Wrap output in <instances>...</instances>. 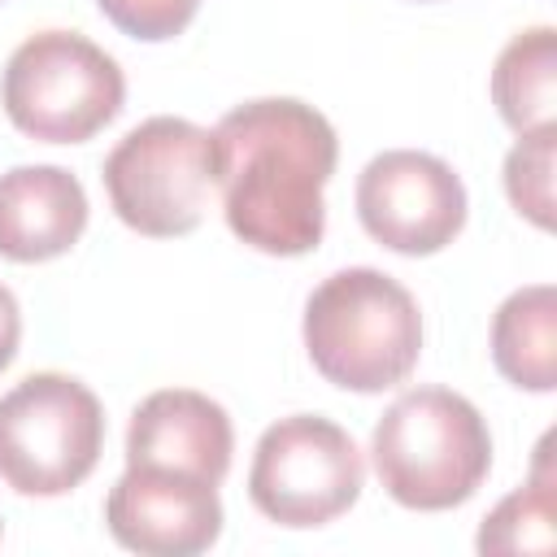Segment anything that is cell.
<instances>
[{
	"instance_id": "obj_6",
	"label": "cell",
	"mask_w": 557,
	"mask_h": 557,
	"mask_svg": "<svg viewBox=\"0 0 557 557\" xmlns=\"http://www.w3.org/2000/svg\"><path fill=\"white\" fill-rule=\"evenodd\" d=\"M104 191L113 213L148 235L174 239L200 226L218 178H213V131L187 117H148L126 131L104 157Z\"/></svg>"
},
{
	"instance_id": "obj_9",
	"label": "cell",
	"mask_w": 557,
	"mask_h": 557,
	"mask_svg": "<svg viewBox=\"0 0 557 557\" xmlns=\"http://www.w3.org/2000/svg\"><path fill=\"white\" fill-rule=\"evenodd\" d=\"M104 527L144 557H196L222 535L218 483L165 466H126L109 487Z\"/></svg>"
},
{
	"instance_id": "obj_4",
	"label": "cell",
	"mask_w": 557,
	"mask_h": 557,
	"mask_svg": "<svg viewBox=\"0 0 557 557\" xmlns=\"http://www.w3.org/2000/svg\"><path fill=\"white\" fill-rule=\"evenodd\" d=\"M126 100L122 65L78 30L22 39L0 74L9 122L44 144H83L104 131Z\"/></svg>"
},
{
	"instance_id": "obj_12",
	"label": "cell",
	"mask_w": 557,
	"mask_h": 557,
	"mask_svg": "<svg viewBox=\"0 0 557 557\" xmlns=\"http://www.w3.org/2000/svg\"><path fill=\"white\" fill-rule=\"evenodd\" d=\"M492 361L522 392L557 387V292L553 283L518 287L492 318Z\"/></svg>"
},
{
	"instance_id": "obj_13",
	"label": "cell",
	"mask_w": 557,
	"mask_h": 557,
	"mask_svg": "<svg viewBox=\"0 0 557 557\" xmlns=\"http://www.w3.org/2000/svg\"><path fill=\"white\" fill-rule=\"evenodd\" d=\"M492 104L518 135L553 117L557 104V30L531 26L513 35L492 65Z\"/></svg>"
},
{
	"instance_id": "obj_2",
	"label": "cell",
	"mask_w": 557,
	"mask_h": 557,
	"mask_svg": "<svg viewBox=\"0 0 557 557\" xmlns=\"http://www.w3.org/2000/svg\"><path fill=\"white\" fill-rule=\"evenodd\" d=\"M305 352L344 392H387L405 383L422 352V313L405 283L374 265L322 278L305 300Z\"/></svg>"
},
{
	"instance_id": "obj_16",
	"label": "cell",
	"mask_w": 557,
	"mask_h": 557,
	"mask_svg": "<svg viewBox=\"0 0 557 557\" xmlns=\"http://www.w3.org/2000/svg\"><path fill=\"white\" fill-rule=\"evenodd\" d=\"M96 4L122 35L144 44L174 39L178 30H187V22L200 9V0H96Z\"/></svg>"
},
{
	"instance_id": "obj_17",
	"label": "cell",
	"mask_w": 557,
	"mask_h": 557,
	"mask_svg": "<svg viewBox=\"0 0 557 557\" xmlns=\"http://www.w3.org/2000/svg\"><path fill=\"white\" fill-rule=\"evenodd\" d=\"M17 339H22V309L17 296L0 283V370L17 357Z\"/></svg>"
},
{
	"instance_id": "obj_11",
	"label": "cell",
	"mask_w": 557,
	"mask_h": 557,
	"mask_svg": "<svg viewBox=\"0 0 557 557\" xmlns=\"http://www.w3.org/2000/svg\"><path fill=\"white\" fill-rule=\"evenodd\" d=\"M87 231V191L61 165L0 174V257L35 265L70 252Z\"/></svg>"
},
{
	"instance_id": "obj_7",
	"label": "cell",
	"mask_w": 557,
	"mask_h": 557,
	"mask_svg": "<svg viewBox=\"0 0 557 557\" xmlns=\"http://www.w3.org/2000/svg\"><path fill=\"white\" fill-rule=\"evenodd\" d=\"M366 461L352 435L322 413H292L261 431L248 500L278 527H326L361 496Z\"/></svg>"
},
{
	"instance_id": "obj_18",
	"label": "cell",
	"mask_w": 557,
	"mask_h": 557,
	"mask_svg": "<svg viewBox=\"0 0 557 557\" xmlns=\"http://www.w3.org/2000/svg\"><path fill=\"white\" fill-rule=\"evenodd\" d=\"M0 4H4V0H0Z\"/></svg>"
},
{
	"instance_id": "obj_8",
	"label": "cell",
	"mask_w": 557,
	"mask_h": 557,
	"mask_svg": "<svg viewBox=\"0 0 557 557\" xmlns=\"http://www.w3.org/2000/svg\"><path fill=\"white\" fill-rule=\"evenodd\" d=\"M357 218L370 239L400 257H431L466 226L457 170L418 148H387L357 174Z\"/></svg>"
},
{
	"instance_id": "obj_10",
	"label": "cell",
	"mask_w": 557,
	"mask_h": 557,
	"mask_svg": "<svg viewBox=\"0 0 557 557\" xmlns=\"http://www.w3.org/2000/svg\"><path fill=\"white\" fill-rule=\"evenodd\" d=\"M231 453L235 431L226 409L191 387H161L144 396L126 426V466H165L222 483Z\"/></svg>"
},
{
	"instance_id": "obj_5",
	"label": "cell",
	"mask_w": 557,
	"mask_h": 557,
	"mask_svg": "<svg viewBox=\"0 0 557 557\" xmlns=\"http://www.w3.org/2000/svg\"><path fill=\"white\" fill-rule=\"evenodd\" d=\"M100 453L104 409L87 383L39 370L0 396V479L17 496L74 492Z\"/></svg>"
},
{
	"instance_id": "obj_15",
	"label": "cell",
	"mask_w": 557,
	"mask_h": 557,
	"mask_svg": "<svg viewBox=\"0 0 557 557\" xmlns=\"http://www.w3.org/2000/svg\"><path fill=\"white\" fill-rule=\"evenodd\" d=\"M553 152H557V122H544L522 131L505 157V196L540 231H553Z\"/></svg>"
},
{
	"instance_id": "obj_1",
	"label": "cell",
	"mask_w": 557,
	"mask_h": 557,
	"mask_svg": "<svg viewBox=\"0 0 557 557\" xmlns=\"http://www.w3.org/2000/svg\"><path fill=\"white\" fill-rule=\"evenodd\" d=\"M335 126L305 100L265 96L235 104L213 126V178L235 239L270 257L322 244V187L335 174Z\"/></svg>"
},
{
	"instance_id": "obj_14",
	"label": "cell",
	"mask_w": 557,
	"mask_h": 557,
	"mask_svg": "<svg viewBox=\"0 0 557 557\" xmlns=\"http://www.w3.org/2000/svg\"><path fill=\"white\" fill-rule=\"evenodd\" d=\"M553 435L535 444L531 479L509 492L479 527V553H553V518H557V474H553Z\"/></svg>"
},
{
	"instance_id": "obj_3",
	"label": "cell",
	"mask_w": 557,
	"mask_h": 557,
	"mask_svg": "<svg viewBox=\"0 0 557 557\" xmlns=\"http://www.w3.org/2000/svg\"><path fill=\"white\" fill-rule=\"evenodd\" d=\"M370 457L396 505L435 513L479 492L492 470V435L461 392L413 387L383 409L370 435Z\"/></svg>"
}]
</instances>
